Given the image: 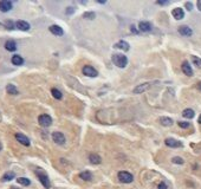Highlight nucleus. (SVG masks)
I'll use <instances>...</instances> for the list:
<instances>
[{"instance_id":"f257e3e1","label":"nucleus","mask_w":201,"mask_h":189,"mask_svg":"<svg viewBox=\"0 0 201 189\" xmlns=\"http://www.w3.org/2000/svg\"><path fill=\"white\" fill-rule=\"evenodd\" d=\"M111 60H112V63H114L116 66H118V68H125L127 64H128V59H127V57L123 56V54H120V53L112 54Z\"/></svg>"},{"instance_id":"f03ea898","label":"nucleus","mask_w":201,"mask_h":189,"mask_svg":"<svg viewBox=\"0 0 201 189\" xmlns=\"http://www.w3.org/2000/svg\"><path fill=\"white\" fill-rule=\"evenodd\" d=\"M36 174L38 176V178H39V181L41 182V184L45 187L46 189H49L51 187V183H50V180H49V177L43 171V170H40V169H37L36 170Z\"/></svg>"},{"instance_id":"7ed1b4c3","label":"nucleus","mask_w":201,"mask_h":189,"mask_svg":"<svg viewBox=\"0 0 201 189\" xmlns=\"http://www.w3.org/2000/svg\"><path fill=\"white\" fill-rule=\"evenodd\" d=\"M118 180L122 183H131L134 181V176L128 171H120L118 173Z\"/></svg>"},{"instance_id":"20e7f679","label":"nucleus","mask_w":201,"mask_h":189,"mask_svg":"<svg viewBox=\"0 0 201 189\" xmlns=\"http://www.w3.org/2000/svg\"><path fill=\"white\" fill-rule=\"evenodd\" d=\"M52 139H53L54 143L58 144V146H63L66 142V138H65L64 134H62L59 131H54L53 134H52Z\"/></svg>"},{"instance_id":"39448f33","label":"nucleus","mask_w":201,"mask_h":189,"mask_svg":"<svg viewBox=\"0 0 201 189\" xmlns=\"http://www.w3.org/2000/svg\"><path fill=\"white\" fill-rule=\"evenodd\" d=\"M38 122H39V124L41 127H50L52 124V118L49 115L44 114V115H40L38 117Z\"/></svg>"},{"instance_id":"423d86ee","label":"nucleus","mask_w":201,"mask_h":189,"mask_svg":"<svg viewBox=\"0 0 201 189\" xmlns=\"http://www.w3.org/2000/svg\"><path fill=\"white\" fill-rule=\"evenodd\" d=\"M83 73L85 76H88V77H97L98 76L97 70L94 69L92 66H90V65H86V66L83 68Z\"/></svg>"},{"instance_id":"0eeeda50","label":"nucleus","mask_w":201,"mask_h":189,"mask_svg":"<svg viewBox=\"0 0 201 189\" xmlns=\"http://www.w3.org/2000/svg\"><path fill=\"white\" fill-rule=\"evenodd\" d=\"M164 143H166V146L169 147V148H181V147L183 146L180 141L174 139V138H167V139L164 141Z\"/></svg>"},{"instance_id":"6e6552de","label":"nucleus","mask_w":201,"mask_h":189,"mask_svg":"<svg viewBox=\"0 0 201 189\" xmlns=\"http://www.w3.org/2000/svg\"><path fill=\"white\" fill-rule=\"evenodd\" d=\"M12 6H13L12 1H8V0H1L0 1V11L1 12H8V11H11Z\"/></svg>"},{"instance_id":"1a4fd4ad","label":"nucleus","mask_w":201,"mask_h":189,"mask_svg":"<svg viewBox=\"0 0 201 189\" xmlns=\"http://www.w3.org/2000/svg\"><path fill=\"white\" fill-rule=\"evenodd\" d=\"M150 88V83H143V84H140L137 85L134 89V94H143L144 91H147L148 89Z\"/></svg>"},{"instance_id":"9d476101","label":"nucleus","mask_w":201,"mask_h":189,"mask_svg":"<svg viewBox=\"0 0 201 189\" xmlns=\"http://www.w3.org/2000/svg\"><path fill=\"white\" fill-rule=\"evenodd\" d=\"M179 33H180L181 36H183V37H190V36L193 34V31L190 30V27L183 25V26L179 27Z\"/></svg>"},{"instance_id":"9b49d317","label":"nucleus","mask_w":201,"mask_h":189,"mask_svg":"<svg viewBox=\"0 0 201 189\" xmlns=\"http://www.w3.org/2000/svg\"><path fill=\"white\" fill-rule=\"evenodd\" d=\"M15 138H17V141H18L19 143H21L23 146H26V147L30 146V139H28L25 135H23V134H15Z\"/></svg>"},{"instance_id":"f8f14e48","label":"nucleus","mask_w":201,"mask_h":189,"mask_svg":"<svg viewBox=\"0 0 201 189\" xmlns=\"http://www.w3.org/2000/svg\"><path fill=\"white\" fill-rule=\"evenodd\" d=\"M49 30L54 36H63V33H64L63 28L60 26H58V25H51V26L49 27Z\"/></svg>"},{"instance_id":"ddd939ff","label":"nucleus","mask_w":201,"mask_h":189,"mask_svg":"<svg viewBox=\"0 0 201 189\" xmlns=\"http://www.w3.org/2000/svg\"><path fill=\"white\" fill-rule=\"evenodd\" d=\"M172 14H173V17H174L176 20H181V19L185 17V12H183V10H182V8H180V7H176V8H174V10H173V12H172Z\"/></svg>"},{"instance_id":"4468645a","label":"nucleus","mask_w":201,"mask_h":189,"mask_svg":"<svg viewBox=\"0 0 201 189\" xmlns=\"http://www.w3.org/2000/svg\"><path fill=\"white\" fill-rule=\"evenodd\" d=\"M138 28H140V31H142V32H150V31L153 30L151 24L148 23V21H141V23L138 24Z\"/></svg>"},{"instance_id":"2eb2a0df","label":"nucleus","mask_w":201,"mask_h":189,"mask_svg":"<svg viewBox=\"0 0 201 189\" xmlns=\"http://www.w3.org/2000/svg\"><path fill=\"white\" fill-rule=\"evenodd\" d=\"M181 69H182V71H183L185 75H187L189 77L193 76V70H192V68H190V65H189L188 62H183L182 65H181Z\"/></svg>"},{"instance_id":"dca6fc26","label":"nucleus","mask_w":201,"mask_h":189,"mask_svg":"<svg viewBox=\"0 0 201 189\" xmlns=\"http://www.w3.org/2000/svg\"><path fill=\"white\" fill-rule=\"evenodd\" d=\"M15 26H17V28H19L20 31H28L30 30V24L27 21H24V20H18Z\"/></svg>"},{"instance_id":"f3484780","label":"nucleus","mask_w":201,"mask_h":189,"mask_svg":"<svg viewBox=\"0 0 201 189\" xmlns=\"http://www.w3.org/2000/svg\"><path fill=\"white\" fill-rule=\"evenodd\" d=\"M114 47H116V49H120V50H123V51H129V44L127 43V41L124 40H121L118 43H116L115 45H114Z\"/></svg>"},{"instance_id":"a211bd4d","label":"nucleus","mask_w":201,"mask_h":189,"mask_svg":"<svg viewBox=\"0 0 201 189\" xmlns=\"http://www.w3.org/2000/svg\"><path fill=\"white\" fill-rule=\"evenodd\" d=\"M89 161L92 163V164H99V163L102 162L101 156L97 155V154H90L89 155Z\"/></svg>"},{"instance_id":"6ab92c4d","label":"nucleus","mask_w":201,"mask_h":189,"mask_svg":"<svg viewBox=\"0 0 201 189\" xmlns=\"http://www.w3.org/2000/svg\"><path fill=\"white\" fill-rule=\"evenodd\" d=\"M23 63H24V59L19 54H14L13 57H12V64L13 65L19 66V65H23Z\"/></svg>"},{"instance_id":"aec40b11","label":"nucleus","mask_w":201,"mask_h":189,"mask_svg":"<svg viewBox=\"0 0 201 189\" xmlns=\"http://www.w3.org/2000/svg\"><path fill=\"white\" fill-rule=\"evenodd\" d=\"M160 123L164 127H172L173 125V120L169 118V117H161Z\"/></svg>"},{"instance_id":"412c9836","label":"nucleus","mask_w":201,"mask_h":189,"mask_svg":"<svg viewBox=\"0 0 201 189\" xmlns=\"http://www.w3.org/2000/svg\"><path fill=\"white\" fill-rule=\"evenodd\" d=\"M182 116L185 117V118H193L194 116H195V112L192 110V109H185L183 110V112H182Z\"/></svg>"},{"instance_id":"4be33fe9","label":"nucleus","mask_w":201,"mask_h":189,"mask_svg":"<svg viewBox=\"0 0 201 189\" xmlns=\"http://www.w3.org/2000/svg\"><path fill=\"white\" fill-rule=\"evenodd\" d=\"M5 47H6V50L7 51H15L17 50V45H15V43L13 40H8L6 41V44H5Z\"/></svg>"},{"instance_id":"5701e85b","label":"nucleus","mask_w":201,"mask_h":189,"mask_svg":"<svg viewBox=\"0 0 201 189\" xmlns=\"http://www.w3.org/2000/svg\"><path fill=\"white\" fill-rule=\"evenodd\" d=\"M6 91H7L10 94H19V92H18V89L14 86L13 84H8V85L6 86Z\"/></svg>"},{"instance_id":"b1692460","label":"nucleus","mask_w":201,"mask_h":189,"mask_svg":"<svg viewBox=\"0 0 201 189\" xmlns=\"http://www.w3.org/2000/svg\"><path fill=\"white\" fill-rule=\"evenodd\" d=\"M79 177L82 180H84V181H90V180L92 178V175H91V173H89V171H83V173L79 174Z\"/></svg>"},{"instance_id":"393cba45","label":"nucleus","mask_w":201,"mask_h":189,"mask_svg":"<svg viewBox=\"0 0 201 189\" xmlns=\"http://www.w3.org/2000/svg\"><path fill=\"white\" fill-rule=\"evenodd\" d=\"M17 182L19 184H23V186H30L31 184V181L26 177H19V178H17Z\"/></svg>"},{"instance_id":"a878e982","label":"nucleus","mask_w":201,"mask_h":189,"mask_svg":"<svg viewBox=\"0 0 201 189\" xmlns=\"http://www.w3.org/2000/svg\"><path fill=\"white\" fill-rule=\"evenodd\" d=\"M14 176H15V175H14V173L10 171V173H6L5 175L2 176V178H1V180H2L4 182H7V181H11V180H13Z\"/></svg>"},{"instance_id":"bb28decb","label":"nucleus","mask_w":201,"mask_h":189,"mask_svg":"<svg viewBox=\"0 0 201 189\" xmlns=\"http://www.w3.org/2000/svg\"><path fill=\"white\" fill-rule=\"evenodd\" d=\"M192 62L198 69H201V58L196 57V56H192Z\"/></svg>"},{"instance_id":"cd10ccee","label":"nucleus","mask_w":201,"mask_h":189,"mask_svg":"<svg viewBox=\"0 0 201 189\" xmlns=\"http://www.w3.org/2000/svg\"><path fill=\"white\" fill-rule=\"evenodd\" d=\"M51 94H52V96H53L56 99H62V97H63L62 92H60L58 89H54V88L51 90Z\"/></svg>"},{"instance_id":"c85d7f7f","label":"nucleus","mask_w":201,"mask_h":189,"mask_svg":"<svg viewBox=\"0 0 201 189\" xmlns=\"http://www.w3.org/2000/svg\"><path fill=\"white\" fill-rule=\"evenodd\" d=\"M95 17H96V14L94 12H86V13H84V18L85 19H94Z\"/></svg>"},{"instance_id":"c756f323","label":"nucleus","mask_w":201,"mask_h":189,"mask_svg":"<svg viewBox=\"0 0 201 189\" xmlns=\"http://www.w3.org/2000/svg\"><path fill=\"white\" fill-rule=\"evenodd\" d=\"M177 124H179V127H180V128H183V129L189 128V125H190L188 122H177Z\"/></svg>"},{"instance_id":"7c9ffc66","label":"nucleus","mask_w":201,"mask_h":189,"mask_svg":"<svg viewBox=\"0 0 201 189\" xmlns=\"http://www.w3.org/2000/svg\"><path fill=\"white\" fill-rule=\"evenodd\" d=\"M172 162L176 163V164H183V160H182L181 157H174V159L172 160Z\"/></svg>"},{"instance_id":"2f4dec72","label":"nucleus","mask_w":201,"mask_h":189,"mask_svg":"<svg viewBox=\"0 0 201 189\" xmlns=\"http://www.w3.org/2000/svg\"><path fill=\"white\" fill-rule=\"evenodd\" d=\"M157 189H169V188H168V186L164 182H161L160 184L157 186Z\"/></svg>"},{"instance_id":"473e14b6","label":"nucleus","mask_w":201,"mask_h":189,"mask_svg":"<svg viewBox=\"0 0 201 189\" xmlns=\"http://www.w3.org/2000/svg\"><path fill=\"white\" fill-rule=\"evenodd\" d=\"M186 7H187L188 11H192V8H193V5H192V2H186Z\"/></svg>"},{"instance_id":"72a5a7b5","label":"nucleus","mask_w":201,"mask_h":189,"mask_svg":"<svg viewBox=\"0 0 201 189\" xmlns=\"http://www.w3.org/2000/svg\"><path fill=\"white\" fill-rule=\"evenodd\" d=\"M6 25H7V28H10V30H12V28H14V25L11 23V21H8V23H6Z\"/></svg>"},{"instance_id":"f704fd0d","label":"nucleus","mask_w":201,"mask_h":189,"mask_svg":"<svg viewBox=\"0 0 201 189\" xmlns=\"http://www.w3.org/2000/svg\"><path fill=\"white\" fill-rule=\"evenodd\" d=\"M71 13H73V7H67L66 14H71Z\"/></svg>"},{"instance_id":"c9c22d12","label":"nucleus","mask_w":201,"mask_h":189,"mask_svg":"<svg viewBox=\"0 0 201 189\" xmlns=\"http://www.w3.org/2000/svg\"><path fill=\"white\" fill-rule=\"evenodd\" d=\"M156 4H159V5H168L169 1H156Z\"/></svg>"},{"instance_id":"e433bc0d","label":"nucleus","mask_w":201,"mask_h":189,"mask_svg":"<svg viewBox=\"0 0 201 189\" xmlns=\"http://www.w3.org/2000/svg\"><path fill=\"white\" fill-rule=\"evenodd\" d=\"M196 6H198V8H199V11L201 12V0H199L198 2H196Z\"/></svg>"},{"instance_id":"4c0bfd02","label":"nucleus","mask_w":201,"mask_h":189,"mask_svg":"<svg viewBox=\"0 0 201 189\" xmlns=\"http://www.w3.org/2000/svg\"><path fill=\"white\" fill-rule=\"evenodd\" d=\"M198 89H199V90H201V82L199 83V84H198Z\"/></svg>"},{"instance_id":"58836bf2","label":"nucleus","mask_w":201,"mask_h":189,"mask_svg":"<svg viewBox=\"0 0 201 189\" xmlns=\"http://www.w3.org/2000/svg\"><path fill=\"white\" fill-rule=\"evenodd\" d=\"M11 189H19V188H17V187H11Z\"/></svg>"},{"instance_id":"ea45409f","label":"nucleus","mask_w":201,"mask_h":189,"mask_svg":"<svg viewBox=\"0 0 201 189\" xmlns=\"http://www.w3.org/2000/svg\"><path fill=\"white\" fill-rule=\"evenodd\" d=\"M199 123H201V115H200V117H199Z\"/></svg>"},{"instance_id":"a19ab883","label":"nucleus","mask_w":201,"mask_h":189,"mask_svg":"<svg viewBox=\"0 0 201 189\" xmlns=\"http://www.w3.org/2000/svg\"><path fill=\"white\" fill-rule=\"evenodd\" d=\"M1 149H2V146H1V143H0V150H1Z\"/></svg>"}]
</instances>
